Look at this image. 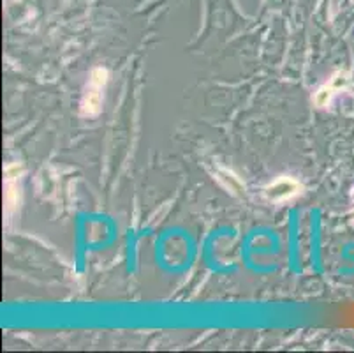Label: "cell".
<instances>
[{"label": "cell", "instance_id": "cell-1", "mask_svg": "<svg viewBox=\"0 0 354 353\" xmlns=\"http://www.w3.org/2000/svg\"><path fill=\"white\" fill-rule=\"evenodd\" d=\"M107 83V71L103 68H96L90 72L88 83L81 97V113L87 117H94L101 112L103 106L104 87Z\"/></svg>", "mask_w": 354, "mask_h": 353}, {"label": "cell", "instance_id": "cell-3", "mask_svg": "<svg viewBox=\"0 0 354 353\" xmlns=\"http://www.w3.org/2000/svg\"><path fill=\"white\" fill-rule=\"evenodd\" d=\"M346 81H347L346 74H342V72H338L337 77L331 78L330 83H326V85H324V87H321L317 90V92H315V97H314L315 105H317V106L328 105L331 97H333V94L338 92V90H340V88L344 87V83H346Z\"/></svg>", "mask_w": 354, "mask_h": 353}, {"label": "cell", "instance_id": "cell-2", "mask_svg": "<svg viewBox=\"0 0 354 353\" xmlns=\"http://www.w3.org/2000/svg\"><path fill=\"white\" fill-rule=\"evenodd\" d=\"M300 191V184L289 176H282L279 181H275L270 188L267 189V194L270 200L275 201H284L289 198L296 196Z\"/></svg>", "mask_w": 354, "mask_h": 353}]
</instances>
